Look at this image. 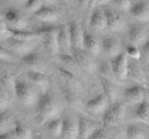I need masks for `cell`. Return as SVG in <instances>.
<instances>
[{"label": "cell", "mask_w": 149, "mask_h": 139, "mask_svg": "<svg viewBox=\"0 0 149 139\" xmlns=\"http://www.w3.org/2000/svg\"><path fill=\"white\" fill-rule=\"evenodd\" d=\"M42 6H43V2L40 0H29L26 2V9L28 10L29 12H33L34 14Z\"/></svg>", "instance_id": "37"}, {"label": "cell", "mask_w": 149, "mask_h": 139, "mask_svg": "<svg viewBox=\"0 0 149 139\" xmlns=\"http://www.w3.org/2000/svg\"><path fill=\"white\" fill-rule=\"evenodd\" d=\"M47 131L52 136L60 137L63 133V120L62 118H54L47 123Z\"/></svg>", "instance_id": "28"}, {"label": "cell", "mask_w": 149, "mask_h": 139, "mask_svg": "<svg viewBox=\"0 0 149 139\" xmlns=\"http://www.w3.org/2000/svg\"><path fill=\"white\" fill-rule=\"evenodd\" d=\"M129 39L134 46H141L147 41L145 28L141 25H132L129 30Z\"/></svg>", "instance_id": "13"}, {"label": "cell", "mask_w": 149, "mask_h": 139, "mask_svg": "<svg viewBox=\"0 0 149 139\" xmlns=\"http://www.w3.org/2000/svg\"><path fill=\"white\" fill-rule=\"evenodd\" d=\"M10 34L12 37L17 39V40L24 41V42H30L33 43L35 40L40 37L35 31H28V30H18V29H13V28H8Z\"/></svg>", "instance_id": "23"}, {"label": "cell", "mask_w": 149, "mask_h": 139, "mask_svg": "<svg viewBox=\"0 0 149 139\" xmlns=\"http://www.w3.org/2000/svg\"><path fill=\"white\" fill-rule=\"evenodd\" d=\"M111 66L112 70L114 72V74L116 75V77L119 80H124L125 78L128 76V62L127 55L124 53H120L117 57H115L111 60Z\"/></svg>", "instance_id": "5"}, {"label": "cell", "mask_w": 149, "mask_h": 139, "mask_svg": "<svg viewBox=\"0 0 149 139\" xmlns=\"http://www.w3.org/2000/svg\"><path fill=\"white\" fill-rule=\"evenodd\" d=\"M126 50H127V55L130 56L131 58L135 59V60H139V59L142 57V54H141V50L137 48L136 46H134V45H132V44H130V45H128L127 48H126Z\"/></svg>", "instance_id": "38"}, {"label": "cell", "mask_w": 149, "mask_h": 139, "mask_svg": "<svg viewBox=\"0 0 149 139\" xmlns=\"http://www.w3.org/2000/svg\"><path fill=\"white\" fill-rule=\"evenodd\" d=\"M14 92L24 105L31 106L34 103H37L38 97L34 89L31 87V85H29L27 81L22 79L18 78L14 80Z\"/></svg>", "instance_id": "3"}, {"label": "cell", "mask_w": 149, "mask_h": 139, "mask_svg": "<svg viewBox=\"0 0 149 139\" xmlns=\"http://www.w3.org/2000/svg\"><path fill=\"white\" fill-rule=\"evenodd\" d=\"M115 6H117L118 9H120L121 11H130L132 3L129 0H117V1H115Z\"/></svg>", "instance_id": "39"}, {"label": "cell", "mask_w": 149, "mask_h": 139, "mask_svg": "<svg viewBox=\"0 0 149 139\" xmlns=\"http://www.w3.org/2000/svg\"><path fill=\"white\" fill-rule=\"evenodd\" d=\"M12 130V117L8 111L0 112V135L10 133Z\"/></svg>", "instance_id": "31"}, {"label": "cell", "mask_w": 149, "mask_h": 139, "mask_svg": "<svg viewBox=\"0 0 149 139\" xmlns=\"http://www.w3.org/2000/svg\"><path fill=\"white\" fill-rule=\"evenodd\" d=\"M22 63L29 68V71H34V72H42L44 73V64L42 60H40V56L36 53L32 52V53L25 55L22 59Z\"/></svg>", "instance_id": "16"}, {"label": "cell", "mask_w": 149, "mask_h": 139, "mask_svg": "<svg viewBox=\"0 0 149 139\" xmlns=\"http://www.w3.org/2000/svg\"><path fill=\"white\" fill-rule=\"evenodd\" d=\"M4 18L10 25L13 28V29H18V30H25L26 26V20L25 18L22 17V13L19 12L18 10L16 9H9L8 11H6L4 13Z\"/></svg>", "instance_id": "10"}, {"label": "cell", "mask_w": 149, "mask_h": 139, "mask_svg": "<svg viewBox=\"0 0 149 139\" xmlns=\"http://www.w3.org/2000/svg\"><path fill=\"white\" fill-rule=\"evenodd\" d=\"M101 48L103 52L110 57H117L120 54V47H119V43L117 42L116 39L114 37H106L103 39L101 42Z\"/></svg>", "instance_id": "22"}, {"label": "cell", "mask_w": 149, "mask_h": 139, "mask_svg": "<svg viewBox=\"0 0 149 139\" xmlns=\"http://www.w3.org/2000/svg\"><path fill=\"white\" fill-rule=\"evenodd\" d=\"M35 32L40 37L45 48L51 55H56L59 53L60 47L59 42H58L59 27H56V26L52 25H43L36 28Z\"/></svg>", "instance_id": "2"}, {"label": "cell", "mask_w": 149, "mask_h": 139, "mask_svg": "<svg viewBox=\"0 0 149 139\" xmlns=\"http://www.w3.org/2000/svg\"><path fill=\"white\" fill-rule=\"evenodd\" d=\"M91 26L96 30H103L107 28V18L106 14L100 11L96 10L94 11L91 16Z\"/></svg>", "instance_id": "25"}, {"label": "cell", "mask_w": 149, "mask_h": 139, "mask_svg": "<svg viewBox=\"0 0 149 139\" xmlns=\"http://www.w3.org/2000/svg\"><path fill=\"white\" fill-rule=\"evenodd\" d=\"M125 96L129 102L139 105L145 101V89L140 85H134L125 91Z\"/></svg>", "instance_id": "14"}, {"label": "cell", "mask_w": 149, "mask_h": 139, "mask_svg": "<svg viewBox=\"0 0 149 139\" xmlns=\"http://www.w3.org/2000/svg\"><path fill=\"white\" fill-rule=\"evenodd\" d=\"M0 139H18V138L15 136V134L13 133V131H12V132H10V133L0 135Z\"/></svg>", "instance_id": "44"}, {"label": "cell", "mask_w": 149, "mask_h": 139, "mask_svg": "<svg viewBox=\"0 0 149 139\" xmlns=\"http://www.w3.org/2000/svg\"><path fill=\"white\" fill-rule=\"evenodd\" d=\"M59 73L62 76V78L65 80V83L68 85L69 89L74 90V91H79V90H83V86L81 81L78 79V77L72 73V72L66 70L65 68H59Z\"/></svg>", "instance_id": "17"}, {"label": "cell", "mask_w": 149, "mask_h": 139, "mask_svg": "<svg viewBox=\"0 0 149 139\" xmlns=\"http://www.w3.org/2000/svg\"><path fill=\"white\" fill-rule=\"evenodd\" d=\"M78 126H79V136L82 138H88L96 132L99 127L95 121L91 120L88 118L81 116L78 119Z\"/></svg>", "instance_id": "8"}, {"label": "cell", "mask_w": 149, "mask_h": 139, "mask_svg": "<svg viewBox=\"0 0 149 139\" xmlns=\"http://www.w3.org/2000/svg\"><path fill=\"white\" fill-rule=\"evenodd\" d=\"M60 60L62 61L63 64L65 65L64 68L70 72H72V68L76 70L78 68V64L76 60H74V56L70 55V54H63V55H61L60 56Z\"/></svg>", "instance_id": "33"}, {"label": "cell", "mask_w": 149, "mask_h": 139, "mask_svg": "<svg viewBox=\"0 0 149 139\" xmlns=\"http://www.w3.org/2000/svg\"><path fill=\"white\" fill-rule=\"evenodd\" d=\"M102 87L103 90L106 91V96L109 99L114 101L115 97L117 96V92H116V89L114 88V83H111L109 80H106L102 78Z\"/></svg>", "instance_id": "34"}, {"label": "cell", "mask_w": 149, "mask_h": 139, "mask_svg": "<svg viewBox=\"0 0 149 139\" xmlns=\"http://www.w3.org/2000/svg\"><path fill=\"white\" fill-rule=\"evenodd\" d=\"M107 18V27L109 28L112 31H120L124 29L125 27V22L124 19L121 18L120 16L116 14L114 11L108 10L107 12H104Z\"/></svg>", "instance_id": "21"}, {"label": "cell", "mask_w": 149, "mask_h": 139, "mask_svg": "<svg viewBox=\"0 0 149 139\" xmlns=\"http://www.w3.org/2000/svg\"><path fill=\"white\" fill-rule=\"evenodd\" d=\"M126 135L128 139H146V134L135 125H128Z\"/></svg>", "instance_id": "32"}, {"label": "cell", "mask_w": 149, "mask_h": 139, "mask_svg": "<svg viewBox=\"0 0 149 139\" xmlns=\"http://www.w3.org/2000/svg\"><path fill=\"white\" fill-rule=\"evenodd\" d=\"M125 114L124 105L119 102H114L107 108L102 117V123L106 127L117 125L121 121Z\"/></svg>", "instance_id": "4"}, {"label": "cell", "mask_w": 149, "mask_h": 139, "mask_svg": "<svg viewBox=\"0 0 149 139\" xmlns=\"http://www.w3.org/2000/svg\"><path fill=\"white\" fill-rule=\"evenodd\" d=\"M65 99L69 105L72 107H79L81 105V99L78 96V94L74 92V90L69 89L65 93Z\"/></svg>", "instance_id": "35"}, {"label": "cell", "mask_w": 149, "mask_h": 139, "mask_svg": "<svg viewBox=\"0 0 149 139\" xmlns=\"http://www.w3.org/2000/svg\"><path fill=\"white\" fill-rule=\"evenodd\" d=\"M72 56L79 68H83L84 71L88 73H93L95 71V62L87 52H85L84 49L76 50V52H72Z\"/></svg>", "instance_id": "7"}, {"label": "cell", "mask_w": 149, "mask_h": 139, "mask_svg": "<svg viewBox=\"0 0 149 139\" xmlns=\"http://www.w3.org/2000/svg\"><path fill=\"white\" fill-rule=\"evenodd\" d=\"M69 35L72 41V52L83 49V37L84 32L78 22H70L68 25Z\"/></svg>", "instance_id": "6"}, {"label": "cell", "mask_w": 149, "mask_h": 139, "mask_svg": "<svg viewBox=\"0 0 149 139\" xmlns=\"http://www.w3.org/2000/svg\"><path fill=\"white\" fill-rule=\"evenodd\" d=\"M6 45L10 49L15 52L17 54L25 56L28 54L32 53L34 44L30 43V42H24V41L17 40L14 37H6Z\"/></svg>", "instance_id": "9"}, {"label": "cell", "mask_w": 149, "mask_h": 139, "mask_svg": "<svg viewBox=\"0 0 149 139\" xmlns=\"http://www.w3.org/2000/svg\"><path fill=\"white\" fill-rule=\"evenodd\" d=\"M99 72L101 76H102L103 79H106V80H109L111 83H115L116 80H117L118 78L116 77V75L114 74V72L112 70V66H111V63L108 61H103L101 62V64L99 66Z\"/></svg>", "instance_id": "29"}, {"label": "cell", "mask_w": 149, "mask_h": 139, "mask_svg": "<svg viewBox=\"0 0 149 139\" xmlns=\"http://www.w3.org/2000/svg\"><path fill=\"white\" fill-rule=\"evenodd\" d=\"M134 114H135V118L137 120L142 121V122L149 125V102L144 101L141 104H139L135 108Z\"/></svg>", "instance_id": "26"}, {"label": "cell", "mask_w": 149, "mask_h": 139, "mask_svg": "<svg viewBox=\"0 0 149 139\" xmlns=\"http://www.w3.org/2000/svg\"><path fill=\"white\" fill-rule=\"evenodd\" d=\"M128 76L137 83H145V77L142 68L136 63H129L128 65Z\"/></svg>", "instance_id": "30"}, {"label": "cell", "mask_w": 149, "mask_h": 139, "mask_svg": "<svg viewBox=\"0 0 149 139\" xmlns=\"http://www.w3.org/2000/svg\"><path fill=\"white\" fill-rule=\"evenodd\" d=\"M58 42H59L60 49L65 52V54H69L72 49L70 35H69L68 26H61L59 27V33H58Z\"/></svg>", "instance_id": "19"}, {"label": "cell", "mask_w": 149, "mask_h": 139, "mask_svg": "<svg viewBox=\"0 0 149 139\" xmlns=\"http://www.w3.org/2000/svg\"><path fill=\"white\" fill-rule=\"evenodd\" d=\"M0 59H6V60H9V59H12V55L9 50L6 49L4 47H2L0 45Z\"/></svg>", "instance_id": "42"}, {"label": "cell", "mask_w": 149, "mask_h": 139, "mask_svg": "<svg viewBox=\"0 0 149 139\" xmlns=\"http://www.w3.org/2000/svg\"><path fill=\"white\" fill-rule=\"evenodd\" d=\"M100 44L96 37L92 34L84 32L83 37V49L92 55H98L100 52Z\"/></svg>", "instance_id": "24"}, {"label": "cell", "mask_w": 149, "mask_h": 139, "mask_svg": "<svg viewBox=\"0 0 149 139\" xmlns=\"http://www.w3.org/2000/svg\"><path fill=\"white\" fill-rule=\"evenodd\" d=\"M34 15L37 19H40L44 23H53L59 19L58 11L48 6H43Z\"/></svg>", "instance_id": "20"}, {"label": "cell", "mask_w": 149, "mask_h": 139, "mask_svg": "<svg viewBox=\"0 0 149 139\" xmlns=\"http://www.w3.org/2000/svg\"><path fill=\"white\" fill-rule=\"evenodd\" d=\"M63 120V133L62 135L67 139H77L79 136V126L78 122L69 114H66Z\"/></svg>", "instance_id": "11"}, {"label": "cell", "mask_w": 149, "mask_h": 139, "mask_svg": "<svg viewBox=\"0 0 149 139\" xmlns=\"http://www.w3.org/2000/svg\"><path fill=\"white\" fill-rule=\"evenodd\" d=\"M60 112V106L56 97L50 91L42 93L37 99L36 120L40 123H44L48 120H52Z\"/></svg>", "instance_id": "1"}, {"label": "cell", "mask_w": 149, "mask_h": 139, "mask_svg": "<svg viewBox=\"0 0 149 139\" xmlns=\"http://www.w3.org/2000/svg\"><path fill=\"white\" fill-rule=\"evenodd\" d=\"M10 102V96L8 90L0 85V108H6Z\"/></svg>", "instance_id": "36"}, {"label": "cell", "mask_w": 149, "mask_h": 139, "mask_svg": "<svg viewBox=\"0 0 149 139\" xmlns=\"http://www.w3.org/2000/svg\"><path fill=\"white\" fill-rule=\"evenodd\" d=\"M108 107V97L106 94H98L91 99L86 104V109L92 114H100L107 110Z\"/></svg>", "instance_id": "12"}, {"label": "cell", "mask_w": 149, "mask_h": 139, "mask_svg": "<svg viewBox=\"0 0 149 139\" xmlns=\"http://www.w3.org/2000/svg\"><path fill=\"white\" fill-rule=\"evenodd\" d=\"M13 133L15 134V136L18 139H32V132L27 125H25L22 122H15Z\"/></svg>", "instance_id": "27"}, {"label": "cell", "mask_w": 149, "mask_h": 139, "mask_svg": "<svg viewBox=\"0 0 149 139\" xmlns=\"http://www.w3.org/2000/svg\"><path fill=\"white\" fill-rule=\"evenodd\" d=\"M130 14L134 18L140 22H148L149 20V6L145 2L139 1L131 6Z\"/></svg>", "instance_id": "15"}, {"label": "cell", "mask_w": 149, "mask_h": 139, "mask_svg": "<svg viewBox=\"0 0 149 139\" xmlns=\"http://www.w3.org/2000/svg\"><path fill=\"white\" fill-rule=\"evenodd\" d=\"M90 139H109V137L107 136V134L104 131L101 130V128H98V130L90 137Z\"/></svg>", "instance_id": "41"}, {"label": "cell", "mask_w": 149, "mask_h": 139, "mask_svg": "<svg viewBox=\"0 0 149 139\" xmlns=\"http://www.w3.org/2000/svg\"><path fill=\"white\" fill-rule=\"evenodd\" d=\"M9 33L10 32H9V30H8V28H6V24L3 23L1 16H0V37H6Z\"/></svg>", "instance_id": "43"}, {"label": "cell", "mask_w": 149, "mask_h": 139, "mask_svg": "<svg viewBox=\"0 0 149 139\" xmlns=\"http://www.w3.org/2000/svg\"><path fill=\"white\" fill-rule=\"evenodd\" d=\"M29 81L32 83L37 88L42 90H46L49 86V78L45 73L42 72H34V71H28L26 73Z\"/></svg>", "instance_id": "18"}, {"label": "cell", "mask_w": 149, "mask_h": 139, "mask_svg": "<svg viewBox=\"0 0 149 139\" xmlns=\"http://www.w3.org/2000/svg\"><path fill=\"white\" fill-rule=\"evenodd\" d=\"M142 57L144 58V60L149 63V37L147 39V41L142 45V50H141Z\"/></svg>", "instance_id": "40"}]
</instances>
